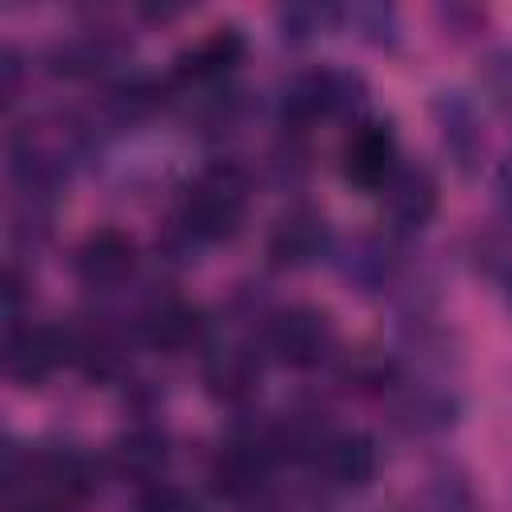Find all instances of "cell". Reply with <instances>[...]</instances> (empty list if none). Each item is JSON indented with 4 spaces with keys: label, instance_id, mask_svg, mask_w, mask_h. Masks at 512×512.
<instances>
[{
    "label": "cell",
    "instance_id": "obj_1",
    "mask_svg": "<svg viewBox=\"0 0 512 512\" xmlns=\"http://www.w3.org/2000/svg\"><path fill=\"white\" fill-rule=\"evenodd\" d=\"M248 212V176L236 164L204 168L180 204V224L196 240H228L244 224Z\"/></svg>",
    "mask_w": 512,
    "mask_h": 512
},
{
    "label": "cell",
    "instance_id": "obj_2",
    "mask_svg": "<svg viewBox=\"0 0 512 512\" xmlns=\"http://www.w3.org/2000/svg\"><path fill=\"white\" fill-rule=\"evenodd\" d=\"M76 152H80V140L68 120L40 116L12 132V172L32 196L52 192L68 176Z\"/></svg>",
    "mask_w": 512,
    "mask_h": 512
},
{
    "label": "cell",
    "instance_id": "obj_3",
    "mask_svg": "<svg viewBox=\"0 0 512 512\" xmlns=\"http://www.w3.org/2000/svg\"><path fill=\"white\" fill-rule=\"evenodd\" d=\"M364 104V80L348 68H316L288 80L280 96V112L292 124H308L316 116H344Z\"/></svg>",
    "mask_w": 512,
    "mask_h": 512
},
{
    "label": "cell",
    "instance_id": "obj_4",
    "mask_svg": "<svg viewBox=\"0 0 512 512\" xmlns=\"http://www.w3.org/2000/svg\"><path fill=\"white\" fill-rule=\"evenodd\" d=\"M336 344V328H332V316L324 308H312V304H292V308H280L268 328H264V348L288 364V368H312L320 364Z\"/></svg>",
    "mask_w": 512,
    "mask_h": 512
},
{
    "label": "cell",
    "instance_id": "obj_5",
    "mask_svg": "<svg viewBox=\"0 0 512 512\" xmlns=\"http://www.w3.org/2000/svg\"><path fill=\"white\" fill-rule=\"evenodd\" d=\"M400 168V140L388 120H356L340 148V172L360 192H384Z\"/></svg>",
    "mask_w": 512,
    "mask_h": 512
},
{
    "label": "cell",
    "instance_id": "obj_6",
    "mask_svg": "<svg viewBox=\"0 0 512 512\" xmlns=\"http://www.w3.org/2000/svg\"><path fill=\"white\" fill-rule=\"evenodd\" d=\"M136 272V244L120 228H96L76 248V276L92 292H112Z\"/></svg>",
    "mask_w": 512,
    "mask_h": 512
},
{
    "label": "cell",
    "instance_id": "obj_7",
    "mask_svg": "<svg viewBox=\"0 0 512 512\" xmlns=\"http://www.w3.org/2000/svg\"><path fill=\"white\" fill-rule=\"evenodd\" d=\"M68 356H76L72 336H64L60 328L36 324V328L8 332L4 368H8V376L20 380V384H40V380H48Z\"/></svg>",
    "mask_w": 512,
    "mask_h": 512
},
{
    "label": "cell",
    "instance_id": "obj_8",
    "mask_svg": "<svg viewBox=\"0 0 512 512\" xmlns=\"http://www.w3.org/2000/svg\"><path fill=\"white\" fill-rule=\"evenodd\" d=\"M432 116H436L444 152H448L452 164L468 176V172L480 164V156H484V132H480V112H476V104H472L464 92L448 88V92H436V96H432Z\"/></svg>",
    "mask_w": 512,
    "mask_h": 512
},
{
    "label": "cell",
    "instance_id": "obj_9",
    "mask_svg": "<svg viewBox=\"0 0 512 512\" xmlns=\"http://www.w3.org/2000/svg\"><path fill=\"white\" fill-rule=\"evenodd\" d=\"M328 252V224L316 208H288L268 236V256L280 268H304Z\"/></svg>",
    "mask_w": 512,
    "mask_h": 512
},
{
    "label": "cell",
    "instance_id": "obj_10",
    "mask_svg": "<svg viewBox=\"0 0 512 512\" xmlns=\"http://www.w3.org/2000/svg\"><path fill=\"white\" fill-rule=\"evenodd\" d=\"M384 212L396 228H424L436 212V180L424 164H400L396 176L384 184Z\"/></svg>",
    "mask_w": 512,
    "mask_h": 512
},
{
    "label": "cell",
    "instance_id": "obj_11",
    "mask_svg": "<svg viewBox=\"0 0 512 512\" xmlns=\"http://www.w3.org/2000/svg\"><path fill=\"white\" fill-rule=\"evenodd\" d=\"M316 460L340 488H364L376 476V444L364 432H328L316 448Z\"/></svg>",
    "mask_w": 512,
    "mask_h": 512
},
{
    "label": "cell",
    "instance_id": "obj_12",
    "mask_svg": "<svg viewBox=\"0 0 512 512\" xmlns=\"http://www.w3.org/2000/svg\"><path fill=\"white\" fill-rule=\"evenodd\" d=\"M244 60V36L240 28H212L204 40H196L188 52L176 60V80L184 84H208L228 76Z\"/></svg>",
    "mask_w": 512,
    "mask_h": 512
},
{
    "label": "cell",
    "instance_id": "obj_13",
    "mask_svg": "<svg viewBox=\"0 0 512 512\" xmlns=\"http://www.w3.org/2000/svg\"><path fill=\"white\" fill-rule=\"evenodd\" d=\"M204 380L220 400H248L260 384V360L248 344H220L204 364Z\"/></svg>",
    "mask_w": 512,
    "mask_h": 512
},
{
    "label": "cell",
    "instance_id": "obj_14",
    "mask_svg": "<svg viewBox=\"0 0 512 512\" xmlns=\"http://www.w3.org/2000/svg\"><path fill=\"white\" fill-rule=\"evenodd\" d=\"M268 472V448L260 440H228L212 464V480L228 496H248Z\"/></svg>",
    "mask_w": 512,
    "mask_h": 512
},
{
    "label": "cell",
    "instance_id": "obj_15",
    "mask_svg": "<svg viewBox=\"0 0 512 512\" xmlns=\"http://www.w3.org/2000/svg\"><path fill=\"white\" fill-rule=\"evenodd\" d=\"M112 460H116V472H120V476L156 480V472H160L164 460H168V440H164V432H156V428H132V432H124V436L116 440Z\"/></svg>",
    "mask_w": 512,
    "mask_h": 512
},
{
    "label": "cell",
    "instance_id": "obj_16",
    "mask_svg": "<svg viewBox=\"0 0 512 512\" xmlns=\"http://www.w3.org/2000/svg\"><path fill=\"white\" fill-rule=\"evenodd\" d=\"M200 336V316L184 304H160L148 316V340L160 348H184Z\"/></svg>",
    "mask_w": 512,
    "mask_h": 512
},
{
    "label": "cell",
    "instance_id": "obj_17",
    "mask_svg": "<svg viewBox=\"0 0 512 512\" xmlns=\"http://www.w3.org/2000/svg\"><path fill=\"white\" fill-rule=\"evenodd\" d=\"M108 60H112V44L104 36H80V40H68V44H60L52 52V68L56 72H68V76L100 72Z\"/></svg>",
    "mask_w": 512,
    "mask_h": 512
},
{
    "label": "cell",
    "instance_id": "obj_18",
    "mask_svg": "<svg viewBox=\"0 0 512 512\" xmlns=\"http://www.w3.org/2000/svg\"><path fill=\"white\" fill-rule=\"evenodd\" d=\"M480 88L512 120V44H500L480 60Z\"/></svg>",
    "mask_w": 512,
    "mask_h": 512
},
{
    "label": "cell",
    "instance_id": "obj_19",
    "mask_svg": "<svg viewBox=\"0 0 512 512\" xmlns=\"http://www.w3.org/2000/svg\"><path fill=\"white\" fill-rule=\"evenodd\" d=\"M280 20V36L300 44L308 36H316L324 24H336L340 20V8H316V4H292V8H280L276 12Z\"/></svg>",
    "mask_w": 512,
    "mask_h": 512
},
{
    "label": "cell",
    "instance_id": "obj_20",
    "mask_svg": "<svg viewBox=\"0 0 512 512\" xmlns=\"http://www.w3.org/2000/svg\"><path fill=\"white\" fill-rule=\"evenodd\" d=\"M340 20H348L360 36H368L376 44H392L400 32L396 12L388 4H352V8H340Z\"/></svg>",
    "mask_w": 512,
    "mask_h": 512
},
{
    "label": "cell",
    "instance_id": "obj_21",
    "mask_svg": "<svg viewBox=\"0 0 512 512\" xmlns=\"http://www.w3.org/2000/svg\"><path fill=\"white\" fill-rule=\"evenodd\" d=\"M136 512H200L196 496L180 484H164V480H152L140 500H136Z\"/></svg>",
    "mask_w": 512,
    "mask_h": 512
},
{
    "label": "cell",
    "instance_id": "obj_22",
    "mask_svg": "<svg viewBox=\"0 0 512 512\" xmlns=\"http://www.w3.org/2000/svg\"><path fill=\"white\" fill-rule=\"evenodd\" d=\"M496 204H500L504 224L512 228V160H504L500 172H496Z\"/></svg>",
    "mask_w": 512,
    "mask_h": 512
},
{
    "label": "cell",
    "instance_id": "obj_23",
    "mask_svg": "<svg viewBox=\"0 0 512 512\" xmlns=\"http://www.w3.org/2000/svg\"><path fill=\"white\" fill-rule=\"evenodd\" d=\"M0 76H4V84H0L4 100H16V84H20V60H16V48H4V56H0Z\"/></svg>",
    "mask_w": 512,
    "mask_h": 512
},
{
    "label": "cell",
    "instance_id": "obj_24",
    "mask_svg": "<svg viewBox=\"0 0 512 512\" xmlns=\"http://www.w3.org/2000/svg\"><path fill=\"white\" fill-rule=\"evenodd\" d=\"M508 304H512V276H508Z\"/></svg>",
    "mask_w": 512,
    "mask_h": 512
}]
</instances>
